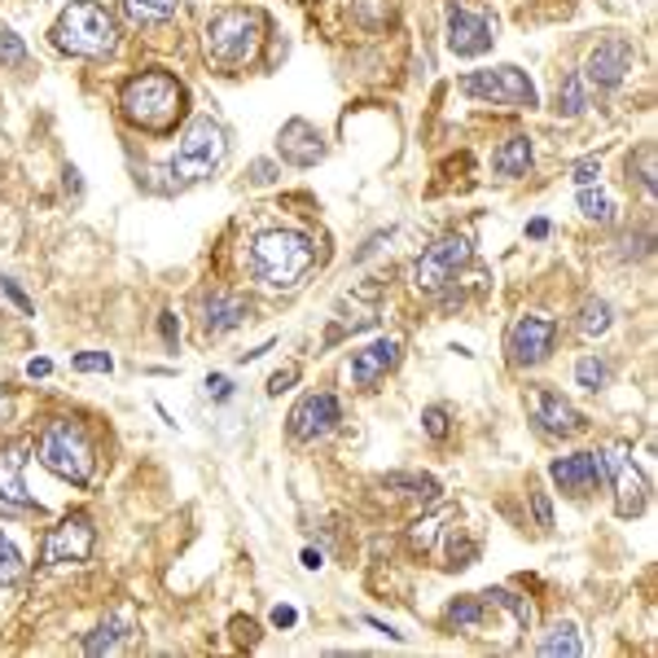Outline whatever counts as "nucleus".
<instances>
[{
    "mask_svg": "<svg viewBox=\"0 0 658 658\" xmlns=\"http://www.w3.org/2000/svg\"><path fill=\"white\" fill-rule=\"evenodd\" d=\"M342 422V409L329 391H317V395H304L290 413V439L299 443H312V439H326L333 426Z\"/></svg>",
    "mask_w": 658,
    "mask_h": 658,
    "instance_id": "obj_15",
    "label": "nucleus"
},
{
    "mask_svg": "<svg viewBox=\"0 0 658 658\" xmlns=\"http://www.w3.org/2000/svg\"><path fill=\"white\" fill-rule=\"evenodd\" d=\"M492 167H496V176H527V167H532V136H510L492 154Z\"/></svg>",
    "mask_w": 658,
    "mask_h": 658,
    "instance_id": "obj_23",
    "label": "nucleus"
},
{
    "mask_svg": "<svg viewBox=\"0 0 658 658\" xmlns=\"http://www.w3.org/2000/svg\"><path fill=\"white\" fill-rule=\"evenodd\" d=\"M461 93H465V97H479V102H492V106H510V110L536 106V84H532L527 71H518V66L470 71V75L461 80Z\"/></svg>",
    "mask_w": 658,
    "mask_h": 658,
    "instance_id": "obj_8",
    "label": "nucleus"
},
{
    "mask_svg": "<svg viewBox=\"0 0 658 658\" xmlns=\"http://www.w3.org/2000/svg\"><path fill=\"white\" fill-rule=\"evenodd\" d=\"M584 80L570 71V75H562V84H557V114L562 119H579L584 114Z\"/></svg>",
    "mask_w": 658,
    "mask_h": 658,
    "instance_id": "obj_26",
    "label": "nucleus"
},
{
    "mask_svg": "<svg viewBox=\"0 0 658 658\" xmlns=\"http://www.w3.org/2000/svg\"><path fill=\"white\" fill-rule=\"evenodd\" d=\"M295 624H299L295 606H273V628H295Z\"/></svg>",
    "mask_w": 658,
    "mask_h": 658,
    "instance_id": "obj_41",
    "label": "nucleus"
},
{
    "mask_svg": "<svg viewBox=\"0 0 658 658\" xmlns=\"http://www.w3.org/2000/svg\"><path fill=\"white\" fill-rule=\"evenodd\" d=\"M443 619H448L456 633H465V637H474V641H483V646L510 650V646H518V637L532 628L536 610H532L527 597H518V593H510V588H487V593H479V597L452 602Z\"/></svg>",
    "mask_w": 658,
    "mask_h": 658,
    "instance_id": "obj_1",
    "label": "nucleus"
},
{
    "mask_svg": "<svg viewBox=\"0 0 658 658\" xmlns=\"http://www.w3.org/2000/svg\"><path fill=\"white\" fill-rule=\"evenodd\" d=\"M93 523H89V514H66L53 532H49V541H44V562H53V566H62V562H89L93 557Z\"/></svg>",
    "mask_w": 658,
    "mask_h": 658,
    "instance_id": "obj_13",
    "label": "nucleus"
},
{
    "mask_svg": "<svg viewBox=\"0 0 658 658\" xmlns=\"http://www.w3.org/2000/svg\"><path fill=\"white\" fill-rule=\"evenodd\" d=\"M158 329H163V338H167V342H176V338H181V329H176V317H172V312H163Z\"/></svg>",
    "mask_w": 658,
    "mask_h": 658,
    "instance_id": "obj_44",
    "label": "nucleus"
},
{
    "mask_svg": "<svg viewBox=\"0 0 658 658\" xmlns=\"http://www.w3.org/2000/svg\"><path fill=\"white\" fill-rule=\"evenodd\" d=\"M387 487H404V496H418V501H439V483L431 474H391Z\"/></svg>",
    "mask_w": 658,
    "mask_h": 658,
    "instance_id": "obj_31",
    "label": "nucleus"
},
{
    "mask_svg": "<svg viewBox=\"0 0 658 658\" xmlns=\"http://www.w3.org/2000/svg\"><path fill=\"white\" fill-rule=\"evenodd\" d=\"M610 317H615V312H610L606 299H588V304L579 308V333H584V338H602V333L610 329Z\"/></svg>",
    "mask_w": 658,
    "mask_h": 658,
    "instance_id": "obj_27",
    "label": "nucleus"
},
{
    "mask_svg": "<svg viewBox=\"0 0 658 658\" xmlns=\"http://www.w3.org/2000/svg\"><path fill=\"white\" fill-rule=\"evenodd\" d=\"M0 286H4V295H9V299H13L18 308H22V312H31V299H27V295H22V290H18V286H13L9 277H0Z\"/></svg>",
    "mask_w": 658,
    "mask_h": 658,
    "instance_id": "obj_43",
    "label": "nucleus"
},
{
    "mask_svg": "<svg viewBox=\"0 0 658 658\" xmlns=\"http://www.w3.org/2000/svg\"><path fill=\"white\" fill-rule=\"evenodd\" d=\"M422 431L431 439H448V409H443V404H431V409L422 413Z\"/></svg>",
    "mask_w": 658,
    "mask_h": 658,
    "instance_id": "obj_36",
    "label": "nucleus"
},
{
    "mask_svg": "<svg viewBox=\"0 0 658 658\" xmlns=\"http://www.w3.org/2000/svg\"><path fill=\"white\" fill-rule=\"evenodd\" d=\"M602 456V470L610 474V483H615V505H619V514L624 518H637L646 505H650V483H646V474L633 465V456L624 452V448H606V452H597Z\"/></svg>",
    "mask_w": 658,
    "mask_h": 658,
    "instance_id": "obj_10",
    "label": "nucleus"
},
{
    "mask_svg": "<svg viewBox=\"0 0 658 658\" xmlns=\"http://www.w3.org/2000/svg\"><path fill=\"white\" fill-rule=\"evenodd\" d=\"M22 62H27V44L4 27V31H0V66H13V71H18Z\"/></svg>",
    "mask_w": 658,
    "mask_h": 658,
    "instance_id": "obj_33",
    "label": "nucleus"
},
{
    "mask_svg": "<svg viewBox=\"0 0 658 658\" xmlns=\"http://www.w3.org/2000/svg\"><path fill=\"white\" fill-rule=\"evenodd\" d=\"M637 181H641V189H646V194H655V189H658V181H655V145H650V141L637 150Z\"/></svg>",
    "mask_w": 658,
    "mask_h": 658,
    "instance_id": "obj_34",
    "label": "nucleus"
},
{
    "mask_svg": "<svg viewBox=\"0 0 658 658\" xmlns=\"http://www.w3.org/2000/svg\"><path fill=\"white\" fill-rule=\"evenodd\" d=\"M22 470H27V452L18 443L13 448H0V501L4 505H18V510H40L35 496L27 492Z\"/></svg>",
    "mask_w": 658,
    "mask_h": 658,
    "instance_id": "obj_20",
    "label": "nucleus"
},
{
    "mask_svg": "<svg viewBox=\"0 0 658 658\" xmlns=\"http://www.w3.org/2000/svg\"><path fill=\"white\" fill-rule=\"evenodd\" d=\"M207 395H212V400H233V382H228L224 373H212V378H207Z\"/></svg>",
    "mask_w": 658,
    "mask_h": 658,
    "instance_id": "obj_39",
    "label": "nucleus"
},
{
    "mask_svg": "<svg viewBox=\"0 0 658 658\" xmlns=\"http://www.w3.org/2000/svg\"><path fill=\"white\" fill-rule=\"evenodd\" d=\"M351 18L360 27H387L395 18V0H351Z\"/></svg>",
    "mask_w": 658,
    "mask_h": 658,
    "instance_id": "obj_28",
    "label": "nucleus"
},
{
    "mask_svg": "<svg viewBox=\"0 0 658 658\" xmlns=\"http://www.w3.org/2000/svg\"><path fill=\"white\" fill-rule=\"evenodd\" d=\"M9 413H13V400H9V391H0V422H9Z\"/></svg>",
    "mask_w": 658,
    "mask_h": 658,
    "instance_id": "obj_48",
    "label": "nucleus"
},
{
    "mask_svg": "<svg viewBox=\"0 0 658 658\" xmlns=\"http://www.w3.org/2000/svg\"><path fill=\"white\" fill-rule=\"evenodd\" d=\"M224 154H228L224 127H219L212 114L194 119V123L185 127L176 154H172V181H176V185H198V181H207L219 163H224Z\"/></svg>",
    "mask_w": 658,
    "mask_h": 658,
    "instance_id": "obj_6",
    "label": "nucleus"
},
{
    "mask_svg": "<svg viewBox=\"0 0 658 658\" xmlns=\"http://www.w3.org/2000/svg\"><path fill=\"white\" fill-rule=\"evenodd\" d=\"M264 44V18L255 9H219L207 22V53L219 66H246Z\"/></svg>",
    "mask_w": 658,
    "mask_h": 658,
    "instance_id": "obj_7",
    "label": "nucleus"
},
{
    "mask_svg": "<svg viewBox=\"0 0 658 658\" xmlns=\"http://www.w3.org/2000/svg\"><path fill=\"white\" fill-rule=\"evenodd\" d=\"M395 360H400V342L395 338H378V342L351 351V382L356 387H373V382H382L395 369Z\"/></svg>",
    "mask_w": 658,
    "mask_h": 658,
    "instance_id": "obj_19",
    "label": "nucleus"
},
{
    "mask_svg": "<svg viewBox=\"0 0 658 658\" xmlns=\"http://www.w3.org/2000/svg\"><path fill=\"white\" fill-rule=\"evenodd\" d=\"M312 264H317V246H312V237H304L295 228H273L250 241V273H255V281H264L273 290L299 286Z\"/></svg>",
    "mask_w": 658,
    "mask_h": 658,
    "instance_id": "obj_2",
    "label": "nucleus"
},
{
    "mask_svg": "<svg viewBox=\"0 0 658 658\" xmlns=\"http://www.w3.org/2000/svg\"><path fill=\"white\" fill-rule=\"evenodd\" d=\"M181 0H123V18L132 27H158L167 18H176Z\"/></svg>",
    "mask_w": 658,
    "mask_h": 658,
    "instance_id": "obj_24",
    "label": "nucleus"
},
{
    "mask_svg": "<svg viewBox=\"0 0 658 658\" xmlns=\"http://www.w3.org/2000/svg\"><path fill=\"white\" fill-rule=\"evenodd\" d=\"M299 382V364H286V369H277L273 378H268V395H281V391H290Z\"/></svg>",
    "mask_w": 658,
    "mask_h": 658,
    "instance_id": "obj_38",
    "label": "nucleus"
},
{
    "mask_svg": "<svg viewBox=\"0 0 658 658\" xmlns=\"http://www.w3.org/2000/svg\"><path fill=\"white\" fill-rule=\"evenodd\" d=\"M532 418L541 422L545 435L570 439L584 431V413H579L575 404H566L557 391H548V387H536V391H532Z\"/></svg>",
    "mask_w": 658,
    "mask_h": 658,
    "instance_id": "obj_17",
    "label": "nucleus"
},
{
    "mask_svg": "<svg viewBox=\"0 0 658 658\" xmlns=\"http://www.w3.org/2000/svg\"><path fill=\"white\" fill-rule=\"evenodd\" d=\"M119 110L141 132H172L176 119L185 114V89L167 71H145V75H136V80L123 84Z\"/></svg>",
    "mask_w": 658,
    "mask_h": 658,
    "instance_id": "obj_3",
    "label": "nucleus"
},
{
    "mask_svg": "<svg viewBox=\"0 0 658 658\" xmlns=\"http://www.w3.org/2000/svg\"><path fill=\"white\" fill-rule=\"evenodd\" d=\"M548 479H553L566 496H588V492L606 479V470H602V456H597V452H570V456H557V461L548 465Z\"/></svg>",
    "mask_w": 658,
    "mask_h": 658,
    "instance_id": "obj_16",
    "label": "nucleus"
},
{
    "mask_svg": "<svg viewBox=\"0 0 658 658\" xmlns=\"http://www.w3.org/2000/svg\"><path fill=\"white\" fill-rule=\"evenodd\" d=\"M53 44L71 58H110L119 49V27L97 0H75L53 22Z\"/></svg>",
    "mask_w": 658,
    "mask_h": 658,
    "instance_id": "obj_4",
    "label": "nucleus"
},
{
    "mask_svg": "<svg viewBox=\"0 0 658 658\" xmlns=\"http://www.w3.org/2000/svg\"><path fill=\"white\" fill-rule=\"evenodd\" d=\"M575 382H579L584 391H606V382H610V364L597 360V356H584V360L575 364Z\"/></svg>",
    "mask_w": 658,
    "mask_h": 658,
    "instance_id": "obj_30",
    "label": "nucleus"
},
{
    "mask_svg": "<svg viewBox=\"0 0 658 658\" xmlns=\"http://www.w3.org/2000/svg\"><path fill=\"white\" fill-rule=\"evenodd\" d=\"M637 66V49L628 44V40H602L593 53H588V62H584V84H593V89H619L624 80H628V71Z\"/></svg>",
    "mask_w": 658,
    "mask_h": 658,
    "instance_id": "obj_12",
    "label": "nucleus"
},
{
    "mask_svg": "<svg viewBox=\"0 0 658 658\" xmlns=\"http://www.w3.org/2000/svg\"><path fill=\"white\" fill-rule=\"evenodd\" d=\"M579 212L588 219H597V224H606V219H610V198H606V189L584 185V189H579Z\"/></svg>",
    "mask_w": 658,
    "mask_h": 658,
    "instance_id": "obj_32",
    "label": "nucleus"
},
{
    "mask_svg": "<svg viewBox=\"0 0 658 658\" xmlns=\"http://www.w3.org/2000/svg\"><path fill=\"white\" fill-rule=\"evenodd\" d=\"M443 27H448V49H452L456 58H479V53H487L492 40H496V35H492V22H487L483 13L456 4V0H448Z\"/></svg>",
    "mask_w": 658,
    "mask_h": 658,
    "instance_id": "obj_11",
    "label": "nucleus"
},
{
    "mask_svg": "<svg viewBox=\"0 0 658 658\" xmlns=\"http://www.w3.org/2000/svg\"><path fill=\"white\" fill-rule=\"evenodd\" d=\"M132 641V619L127 615H114V619H106L102 628H93L89 637H84V655H114V650H123Z\"/></svg>",
    "mask_w": 658,
    "mask_h": 658,
    "instance_id": "obj_22",
    "label": "nucleus"
},
{
    "mask_svg": "<svg viewBox=\"0 0 658 658\" xmlns=\"http://www.w3.org/2000/svg\"><path fill=\"white\" fill-rule=\"evenodd\" d=\"M527 237H532V241H545V237H548V219H532V224H527Z\"/></svg>",
    "mask_w": 658,
    "mask_h": 658,
    "instance_id": "obj_46",
    "label": "nucleus"
},
{
    "mask_svg": "<svg viewBox=\"0 0 658 658\" xmlns=\"http://www.w3.org/2000/svg\"><path fill=\"white\" fill-rule=\"evenodd\" d=\"M304 566H308V570H321V553H317V548H304Z\"/></svg>",
    "mask_w": 658,
    "mask_h": 658,
    "instance_id": "obj_47",
    "label": "nucleus"
},
{
    "mask_svg": "<svg viewBox=\"0 0 658 658\" xmlns=\"http://www.w3.org/2000/svg\"><path fill=\"white\" fill-rule=\"evenodd\" d=\"M541 655L545 658H579L584 655V641H579V633H575V624H557V628H548V637L541 641Z\"/></svg>",
    "mask_w": 658,
    "mask_h": 658,
    "instance_id": "obj_25",
    "label": "nucleus"
},
{
    "mask_svg": "<svg viewBox=\"0 0 658 658\" xmlns=\"http://www.w3.org/2000/svg\"><path fill=\"white\" fill-rule=\"evenodd\" d=\"M532 510H536V523L541 527H553V505H548L545 492H532Z\"/></svg>",
    "mask_w": 658,
    "mask_h": 658,
    "instance_id": "obj_40",
    "label": "nucleus"
},
{
    "mask_svg": "<svg viewBox=\"0 0 658 658\" xmlns=\"http://www.w3.org/2000/svg\"><path fill=\"white\" fill-rule=\"evenodd\" d=\"M71 364H75V373H110L114 369V360H110L106 351H80Z\"/></svg>",
    "mask_w": 658,
    "mask_h": 658,
    "instance_id": "obj_35",
    "label": "nucleus"
},
{
    "mask_svg": "<svg viewBox=\"0 0 658 658\" xmlns=\"http://www.w3.org/2000/svg\"><path fill=\"white\" fill-rule=\"evenodd\" d=\"M465 259H470V241H465L461 233L439 237L435 246H426L422 259L413 264V286L426 290V295H435V290H443V286L456 277V268H461Z\"/></svg>",
    "mask_w": 658,
    "mask_h": 658,
    "instance_id": "obj_9",
    "label": "nucleus"
},
{
    "mask_svg": "<svg viewBox=\"0 0 658 658\" xmlns=\"http://www.w3.org/2000/svg\"><path fill=\"white\" fill-rule=\"evenodd\" d=\"M277 150H281V158L295 163V167H317V163L326 158L321 132H317L308 119H290V123L281 127V136H277Z\"/></svg>",
    "mask_w": 658,
    "mask_h": 658,
    "instance_id": "obj_18",
    "label": "nucleus"
},
{
    "mask_svg": "<svg viewBox=\"0 0 658 658\" xmlns=\"http://www.w3.org/2000/svg\"><path fill=\"white\" fill-rule=\"evenodd\" d=\"M246 317H250V304H246L241 295H228V290H216V295L203 304V329H207L212 338L237 329Z\"/></svg>",
    "mask_w": 658,
    "mask_h": 658,
    "instance_id": "obj_21",
    "label": "nucleus"
},
{
    "mask_svg": "<svg viewBox=\"0 0 658 658\" xmlns=\"http://www.w3.org/2000/svg\"><path fill=\"white\" fill-rule=\"evenodd\" d=\"M49 373H53L49 360H31V364H27V378H49Z\"/></svg>",
    "mask_w": 658,
    "mask_h": 658,
    "instance_id": "obj_45",
    "label": "nucleus"
},
{
    "mask_svg": "<svg viewBox=\"0 0 658 658\" xmlns=\"http://www.w3.org/2000/svg\"><path fill=\"white\" fill-rule=\"evenodd\" d=\"M22 575H27V557H22V548L13 545L9 532H0V584H18Z\"/></svg>",
    "mask_w": 658,
    "mask_h": 658,
    "instance_id": "obj_29",
    "label": "nucleus"
},
{
    "mask_svg": "<svg viewBox=\"0 0 658 658\" xmlns=\"http://www.w3.org/2000/svg\"><path fill=\"white\" fill-rule=\"evenodd\" d=\"M570 176H575L579 189H584V185H597V176H602V158H579V163L570 167Z\"/></svg>",
    "mask_w": 658,
    "mask_h": 658,
    "instance_id": "obj_37",
    "label": "nucleus"
},
{
    "mask_svg": "<svg viewBox=\"0 0 658 658\" xmlns=\"http://www.w3.org/2000/svg\"><path fill=\"white\" fill-rule=\"evenodd\" d=\"M35 456H40V465H44L49 474H58V479H66V483H75V487H84V483L93 479V470H97L93 443H89V435H84L75 422H53V426H44V435L35 443Z\"/></svg>",
    "mask_w": 658,
    "mask_h": 658,
    "instance_id": "obj_5",
    "label": "nucleus"
},
{
    "mask_svg": "<svg viewBox=\"0 0 658 658\" xmlns=\"http://www.w3.org/2000/svg\"><path fill=\"white\" fill-rule=\"evenodd\" d=\"M250 181H255V185H273V181H277V167H273V163H255V167H250Z\"/></svg>",
    "mask_w": 658,
    "mask_h": 658,
    "instance_id": "obj_42",
    "label": "nucleus"
},
{
    "mask_svg": "<svg viewBox=\"0 0 658 658\" xmlns=\"http://www.w3.org/2000/svg\"><path fill=\"white\" fill-rule=\"evenodd\" d=\"M553 338H557V326L548 317H523L510 329V364H518V369L545 364L548 351H553Z\"/></svg>",
    "mask_w": 658,
    "mask_h": 658,
    "instance_id": "obj_14",
    "label": "nucleus"
}]
</instances>
